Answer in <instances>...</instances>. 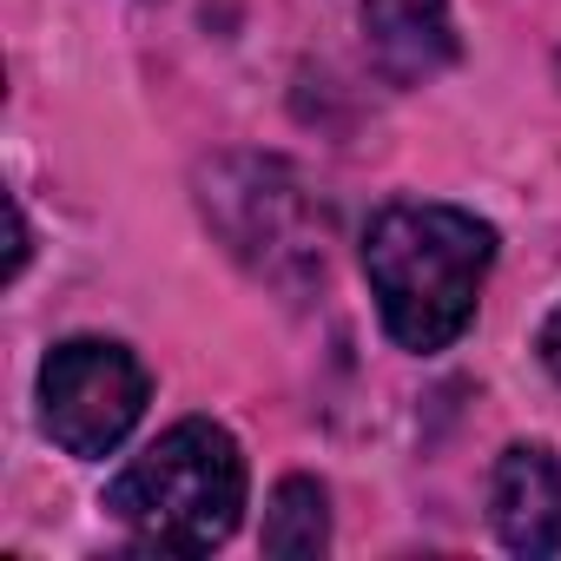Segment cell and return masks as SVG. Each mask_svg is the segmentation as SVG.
<instances>
[{
  "instance_id": "1",
  "label": "cell",
  "mask_w": 561,
  "mask_h": 561,
  "mask_svg": "<svg viewBox=\"0 0 561 561\" xmlns=\"http://www.w3.org/2000/svg\"><path fill=\"white\" fill-rule=\"evenodd\" d=\"M489 264L495 231L462 205L397 198L364 231V277L383 311V331L416 357H436L469 331Z\"/></svg>"
},
{
  "instance_id": "2",
  "label": "cell",
  "mask_w": 561,
  "mask_h": 561,
  "mask_svg": "<svg viewBox=\"0 0 561 561\" xmlns=\"http://www.w3.org/2000/svg\"><path fill=\"white\" fill-rule=\"evenodd\" d=\"M113 522L152 554H211L244 508V456L231 430L185 416L106 489Z\"/></svg>"
},
{
  "instance_id": "3",
  "label": "cell",
  "mask_w": 561,
  "mask_h": 561,
  "mask_svg": "<svg viewBox=\"0 0 561 561\" xmlns=\"http://www.w3.org/2000/svg\"><path fill=\"white\" fill-rule=\"evenodd\" d=\"M198 211L225 251L277 291H305L324 277V211L285 159L225 152L198 172Z\"/></svg>"
},
{
  "instance_id": "4",
  "label": "cell",
  "mask_w": 561,
  "mask_h": 561,
  "mask_svg": "<svg viewBox=\"0 0 561 561\" xmlns=\"http://www.w3.org/2000/svg\"><path fill=\"white\" fill-rule=\"evenodd\" d=\"M146 370L126 344L106 337H67L47 351L41 364V430L67 449V456H113L133 423L146 416Z\"/></svg>"
},
{
  "instance_id": "5",
  "label": "cell",
  "mask_w": 561,
  "mask_h": 561,
  "mask_svg": "<svg viewBox=\"0 0 561 561\" xmlns=\"http://www.w3.org/2000/svg\"><path fill=\"white\" fill-rule=\"evenodd\" d=\"M489 522L508 554H554L561 548V462L541 443H508L489 476Z\"/></svg>"
},
{
  "instance_id": "6",
  "label": "cell",
  "mask_w": 561,
  "mask_h": 561,
  "mask_svg": "<svg viewBox=\"0 0 561 561\" xmlns=\"http://www.w3.org/2000/svg\"><path fill=\"white\" fill-rule=\"evenodd\" d=\"M364 47L390 87H430L456 60L449 0H364Z\"/></svg>"
},
{
  "instance_id": "7",
  "label": "cell",
  "mask_w": 561,
  "mask_h": 561,
  "mask_svg": "<svg viewBox=\"0 0 561 561\" xmlns=\"http://www.w3.org/2000/svg\"><path fill=\"white\" fill-rule=\"evenodd\" d=\"M331 548V495L311 476H285L264 508V554L277 561H311Z\"/></svg>"
},
{
  "instance_id": "8",
  "label": "cell",
  "mask_w": 561,
  "mask_h": 561,
  "mask_svg": "<svg viewBox=\"0 0 561 561\" xmlns=\"http://www.w3.org/2000/svg\"><path fill=\"white\" fill-rule=\"evenodd\" d=\"M535 351H541V364H548V377L561 383V305L548 311V324H541V337H535Z\"/></svg>"
}]
</instances>
